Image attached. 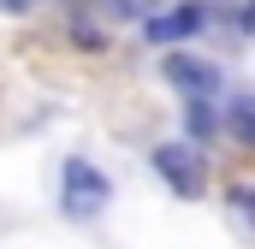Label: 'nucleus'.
<instances>
[{
	"label": "nucleus",
	"mask_w": 255,
	"mask_h": 249,
	"mask_svg": "<svg viewBox=\"0 0 255 249\" xmlns=\"http://www.w3.org/2000/svg\"><path fill=\"white\" fill-rule=\"evenodd\" d=\"M107 202H113V184H107L89 160H65V196H60V208L71 214V220H95Z\"/></svg>",
	"instance_id": "nucleus-1"
},
{
	"label": "nucleus",
	"mask_w": 255,
	"mask_h": 249,
	"mask_svg": "<svg viewBox=\"0 0 255 249\" xmlns=\"http://www.w3.org/2000/svg\"><path fill=\"white\" fill-rule=\"evenodd\" d=\"M154 172L178 190V196H196L202 190V154H196L190 142H160L154 148Z\"/></svg>",
	"instance_id": "nucleus-2"
},
{
	"label": "nucleus",
	"mask_w": 255,
	"mask_h": 249,
	"mask_svg": "<svg viewBox=\"0 0 255 249\" xmlns=\"http://www.w3.org/2000/svg\"><path fill=\"white\" fill-rule=\"evenodd\" d=\"M160 77L172 83V89H184L190 101H208L214 89H220V71L208 60H190V54H166V65H160Z\"/></svg>",
	"instance_id": "nucleus-3"
},
{
	"label": "nucleus",
	"mask_w": 255,
	"mask_h": 249,
	"mask_svg": "<svg viewBox=\"0 0 255 249\" xmlns=\"http://www.w3.org/2000/svg\"><path fill=\"white\" fill-rule=\"evenodd\" d=\"M202 24H208V18H202V6H178V12H154V18H142V36L166 48V42H190Z\"/></svg>",
	"instance_id": "nucleus-4"
},
{
	"label": "nucleus",
	"mask_w": 255,
	"mask_h": 249,
	"mask_svg": "<svg viewBox=\"0 0 255 249\" xmlns=\"http://www.w3.org/2000/svg\"><path fill=\"white\" fill-rule=\"evenodd\" d=\"M232 130H238L244 142H255V101H238V107H232Z\"/></svg>",
	"instance_id": "nucleus-5"
},
{
	"label": "nucleus",
	"mask_w": 255,
	"mask_h": 249,
	"mask_svg": "<svg viewBox=\"0 0 255 249\" xmlns=\"http://www.w3.org/2000/svg\"><path fill=\"white\" fill-rule=\"evenodd\" d=\"M125 18H154V0H113Z\"/></svg>",
	"instance_id": "nucleus-6"
},
{
	"label": "nucleus",
	"mask_w": 255,
	"mask_h": 249,
	"mask_svg": "<svg viewBox=\"0 0 255 249\" xmlns=\"http://www.w3.org/2000/svg\"><path fill=\"white\" fill-rule=\"evenodd\" d=\"M232 208H244V214H250V226H255V190H250V184L232 190Z\"/></svg>",
	"instance_id": "nucleus-7"
},
{
	"label": "nucleus",
	"mask_w": 255,
	"mask_h": 249,
	"mask_svg": "<svg viewBox=\"0 0 255 249\" xmlns=\"http://www.w3.org/2000/svg\"><path fill=\"white\" fill-rule=\"evenodd\" d=\"M190 130H196V136H208V130H214V124H208V113H202V101L190 107Z\"/></svg>",
	"instance_id": "nucleus-8"
},
{
	"label": "nucleus",
	"mask_w": 255,
	"mask_h": 249,
	"mask_svg": "<svg viewBox=\"0 0 255 249\" xmlns=\"http://www.w3.org/2000/svg\"><path fill=\"white\" fill-rule=\"evenodd\" d=\"M238 30H244V36H255V0L244 6V18H238Z\"/></svg>",
	"instance_id": "nucleus-9"
},
{
	"label": "nucleus",
	"mask_w": 255,
	"mask_h": 249,
	"mask_svg": "<svg viewBox=\"0 0 255 249\" xmlns=\"http://www.w3.org/2000/svg\"><path fill=\"white\" fill-rule=\"evenodd\" d=\"M24 6H30V0H0V12H24Z\"/></svg>",
	"instance_id": "nucleus-10"
}]
</instances>
